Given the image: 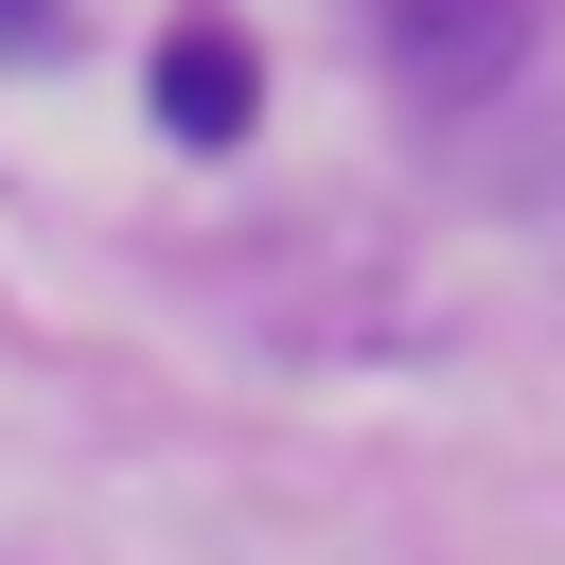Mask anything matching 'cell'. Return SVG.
<instances>
[{"label":"cell","instance_id":"3","mask_svg":"<svg viewBox=\"0 0 565 565\" xmlns=\"http://www.w3.org/2000/svg\"><path fill=\"white\" fill-rule=\"evenodd\" d=\"M71 35V0H0V53H53Z\"/></svg>","mask_w":565,"mask_h":565},{"label":"cell","instance_id":"2","mask_svg":"<svg viewBox=\"0 0 565 565\" xmlns=\"http://www.w3.org/2000/svg\"><path fill=\"white\" fill-rule=\"evenodd\" d=\"M512 35H530V0H388V53H406L424 88H477V71H512Z\"/></svg>","mask_w":565,"mask_h":565},{"label":"cell","instance_id":"1","mask_svg":"<svg viewBox=\"0 0 565 565\" xmlns=\"http://www.w3.org/2000/svg\"><path fill=\"white\" fill-rule=\"evenodd\" d=\"M141 88H159V124H177V141H247V124H265V53H247L230 18H177Z\"/></svg>","mask_w":565,"mask_h":565}]
</instances>
